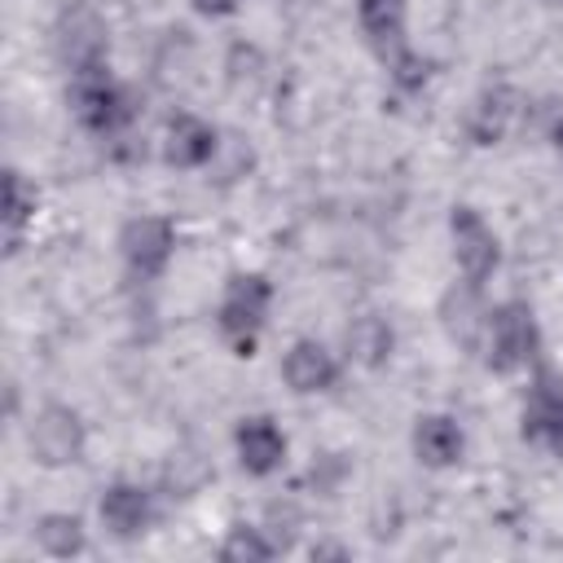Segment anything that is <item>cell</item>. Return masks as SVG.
Masks as SVG:
<instances>
[{"label": "cell", "instance_id": "obj_18", "mask_svg": "<svg viewBox=\"0 0 563 563\" xmlns=\"http://www.w3.org/2000/svg\"><path fill=\"white\" fill-rule=\"evenodd\" d=\"M35 545L53 559H70L88 545V532H84V519L70 515V510H48L35 519Z\"/></svg>", "mask_w": 563, "mask_h": 563}, {"label": "cell", "instance_id": "obj_4", "mask_svg": "<svg viewBox=\"0 0 563 563\" xmlns=\"http://www.w3.org/2000/svg\"><path fill=\"white\" fill-rule=\"evenodd\" d=\"M26 449H31V457H35L40 466H48V471L75 466V462L84 457V449H88V427H84V418H79L70 405L48 400V405H40V409L31 413V422H26Z\"/></svg>", "mask_w": 563, "mask_h": 563}, {"label": "cell", "instance_id": "obj_8", "mask_svg": "<svg viewBox=\"0 0 563 563\" xmlns=\"http://www.w3.org/2000/svg\"><path fill=\"white\" fill-rule=\"evenodd\" d=\"M519 431L528 444L541 449H563V374L554 369H537L519 409Z\"/></svg>", "mask_w": 563, "mask_h": 563}, {"label": "cell", "instance_id": "obj_2", "mask_svg": "<svg viewBox=\"0 0 563 563\" xmlns=\"http://www.w3.org/2000/svg\"><path fill=\"white\" fill-rule=\"evenodd\" d=\"M479 352H484L488 369H497V374H519V369L537 365V356H541V325H537L532 308L519 303V299L497 303L493 317H488Z\"/></svg>", "mask_w": 563, "mask_h": 563}, {"label": "cell", "instance_id": "obj_17", "mask_svg": "<svg viewBox=\"0 0 563 563\" xmlns=\"http://www.w3.org/2000/svg\"><path fill=\"white\" fill-rule=\"evenodd\" d=\"M343 343H347V361H356L365 369H378V365H387V356L396 347V334L378 312H365V317H352Z\"/></svg>", "mask_w": 563, "mask_h": 563}, {"label": "cell", "instance_id": "obj_14", "mask_svg": "<svg viewBox=\"0 0 563 563\" xmlns=\"http://www.w3.org/2000/svg\"><path fill=\"white\" fill-rule=\"evenodd\" d=\"M233 449H238L242 471H246V475H260V479L273 475V471H282V462H286V435H282V427H277L273 418H264V413L238 422Z\"/></svg>", "mask_w": 563, "mask_h": 563}, {"label": "cell", "instance_id": "obj_21", "mask_svg": "<svg viewBox=\"0 0 563 563\" xmlns=\"http://www.w3.org/2000/svg\"><path fill=\"white\" fill-rule=\"evenodd\" d=\"M273 554H277V545L260 528H246V523L229 528V537L220 541V559H229V563H264Z\"/></svg>", "mask_w": 563, "mask_h": 563}, {"label": "cell", "instance_id": "obj_6", "mask_svg": "<svg viewBox=\"0 0 563 563\" xmlns=\"http://www.w3.org/2000/svg\"><path fill=\"white\" fill-rule=\"evenodd\" d=\"M449 238H453L457 273L466 282L484 286L497 273V264H501V246H497V233L488 229V220L475 207H453L449 211Z\"/></svg>", "mask_w": 563, "mask_h": 563}, {"label": "cell", "instance_id": "obj_9", "mask_svg": "<svg viewBox=\"0 0 563 563\" xmlns=\"http://www.w3.org/2000/svg\"><path fill=\"white\" fill-rule=\"evenodd\" d=\"M435 317H440V330L449 334L453 347H462V352H479V347H484V330H488L493 308L484 303V286H475V282L462 277L457 286H449V290L440 295Z\"/></svg>", "mask_w": 563, "mask_h": 563}, {"label": "cell", "instance_id": "obj_7", "mask_svg": "<svg viewBox=\"0 0 563 563\" xmlns=\"http://www.w3.org/2000/svg\"><path fill=\"white\" fill-rule=\"evenodd\" d=\"M119 251L136 277H145V282L163 277V268L172 264V251H176V224L167 216H132L119 229Z\"/></svg>", "mask_w": 563, "mask_h": 563}, {"label": "cell", "instance_id": "obj_22", "mask_svg": "<svg viewBox=\"0 0 563 563\" xmlns=\"http://www.w3.org/2000/svg\"><path fill=\"white\" fill-rule=\"evenodd\" d=\"M202 18H229V13H238V4L242 0H189Z\"/></svg>", "mask_w": 563, "mask_h": 563}, {"label": "cell", "instance_id": "obj_3", "mask_svg": "<svg viewBox=\"0 0 563 563\" xmlns=\"http://www.w3.org/2000/svg\"><path fill=\"white\" fill-rule=\"evenodd\" d=\"M70 114L79 119V128H88L97 136H119L136 119V97H132V88L114 84L106 70L75 75L70 79Z\"/></svg>", "mask_w": 563, "mask_h": 563}, {"label": "cell", "instance_id": "obj_20", "mask_svg": "<svg viewBox=\"0 0 563 563\" xmlns=\"http://www.w3.org/2000/svg\"><path fill=\"white\" fill-rule=\"evenodd\" d=\"M224 79L233 92H255L264 84V53L255 44H233L224 57Z\"/></svg>", "mask_w": 563, "mask_h": 563}, {"label": "cell", "instance_id": "obj_13", "mask_svg": "<svg viewBox=\"0 0 563 563\" xmlns=\"http://www.w3.org/2000/svg\"><path fill=\"white\" fill-rule=\"evenodd\" d=\"M282 378L295 396H317L339 383V356L317 339H295L282 356Z\"/></svg>", "mask_w": 563, "mask_h": 563}, {"label": "cell", "instance_id": "obj_25", "mask_svg": "<svg viewBox=\"0 0 563 563\" xmlns=\"http://www.w3.org/2000/svg\"><path fill=\"white\" fill-rule=\"evenodd\" d=\"M554 4H563V0H554Z\"/></svg>", "mask_w": 563, "mask_h": 563}, {"label": "cell", "instance_id": "obj_24", "mask_svg": "<svg viewBox=\"0 0 563 563\" xmlns=\"http://www.w3.org/2000/svg\"><path fill=\"white\" fill-rule=\"evenodd\" d=\"M550 141H554V154L563 158V119H554V128H550Z\"/></svg>", "mask_w": 563, "mask_h": 563}, {"label": "cell", "instance_id": "obj_11", "mask_svg": "<svg viewBox=\"0 0 563 563\" xmlns=\"http://www.w3.org/2000/svg\"><path fill=\"white\" fill-rule=\"evenodd\" d=\"M356 22L365 44L383 57V66L409 53V0H356Z\"/></svg>", "mask_w": 563, "mask_h": 563}, {"label": "cell", "instance_id": "obj_1", "mask_svg": "<svg viewBox=\"0 0 563 563\" xmlns=\"http://www.w3.org/2000/svg\"><path fill=\"white\" fill-rule=\"evenodd\" d=\"M268 303H273V286L264 273H229L220 303H216V325L233 343L238 356L255 352V339L268 321Z\"/></svg>", "mask_w": 563, "mask_h": 563}, {"label": "cell", "instance_id": "obj_15", "mask_svg": "<svg viewBox=\"0 0 563 563\" xmlns=\"http://www.w3.org/2000/svg\"><path fill=\"white\" fill-rule=\"evenodd\" d=\"M101 523L110 528V537H119V541H132V537H141L145 528H150V519H154V506H150V493L141 488V484H132V479H114L106 493H101Z\"/></svg>", "mask_w": 563, "mask_h": 563}, {"label": "cell", "instance_id": "obj_10", "mask_svg": "<svg viewBox=\"0 0 563 563\" xmlns=\"http://www.w3.org/2000/svg\"><path fill=\"white\" fill-rule=\"evenodd\" d=\"M519 110H523V97L510 88V84H488L471 106H466V119H462V132L471 145H497L515 132L519 123Z\"/></svg>", "mask_w": 563, "mask_h": 563}, {"label": "cell", "instance_id": "obj_12", "mask_svg": "<svg viewBox=\"0 0 563 563\" xmlns=\"http://www.w3.org/2000/svg\"><path fill=\"white\" fill-rule=\"evenodd\" d=\"M220 150V132L198 119V114H172L167 119V132H163V163L167 167H180V172H198V167H211Z\"/></svg>", "mask_w": 563, "mask_h": 563}, {"label": "cell", "instance_id": "obj_5", "mask_svg": "<svg viewBox=\"0 0 563 563\" xmlns=\"http://www.w3.org/2000/svg\"><path fill=\"white\" fill-rule=\"evenodd\" d=\"M57 57L70 70V79L106 70V62H110V31H106V22L88 4H75V9L62 13V22H57Z\"/></svg>", "mask_w": 563, "mask_h": 563}, {"label": "cell", "instance_id": "obj_23", "mask_svg": "<svg viewBox=\"0 0 563 563\" xmlns=\"http://www.w3.org/2000/svg\"><path fill=\"white\" fill-rule=\"evenodd\" d=\"M312 559H347L343 545H312Z\"/></svg>", "mask_w": 563, "mask_h": 563}, {"label": "cell", "instance_id": "obj_19", "mask_svg": "<svg viewBox=\"0 0 563 563\" xmlns=\"http://www.w3.org/2000/svg\"><path fill=\"white\" fill-rule=\"evenodd\" d=\"M31 220H35V185L18 167H9L4 172V233H9V255L18 251V238H22V229Z\"/></svg>", "mask_w": 563, "mask_h": 563}, {"label": "cell", "instance_id": "obj_16", "mask_svg": "<svg viewBox=\"0 0 563 563\" xmlns=\"http://www.w3.org/2000/svg\"><path fill=\"white\" fill-rule=\"evenodd\" d=\"M466 453V435L457 427V418L449 413H422L413 422V457L431 471H444V466H457Z\"/></svg>", "mask_w": 563, "mask_h": 563}]
</instances>
